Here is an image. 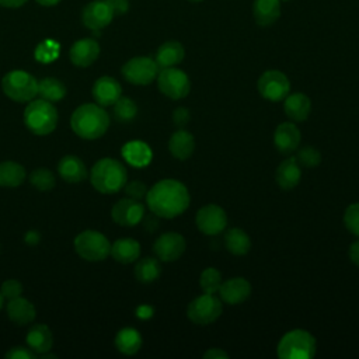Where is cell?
Here are the masks:
<instances>
[{
  "mask_svg": "<svg viewBox=\"0 0 359 359\" xmlns=\"http://www.w3.org/2000/svg\"><path fill=\"white\" fill-rule=\"evenodd\" d=\"M76 252L86 261H104L111 254L109 240L97 230H84L74 238Z\"/></svg>",
  "mask_w": 359,
  "mask_h": 359,
  "instance_id": "7",
  "label": "cell"
},
{
  "mask_svg": "<svg viewBox=\"0 0 359 359\" xmlns=\"http://www.w3.org/2000/svg\"><path fill=\"white\" fill-rule=\"evenodd\" d=\"M219 294L222 302L236 306L245 302L251 294V285L245 278L236 276L222 282L219 287Z\"/></svg>",
  "mask_w": 359,
  "mask_h": 359,
  "instance_id": "16",
  "label": "cell"
},
{
  "mask_svg": "<svg viewBox=\"0 0 359 359\" xmlns=\"http://www.w3.org/2000/svg\"><path fill=\"white\" fill-rule=\"evenodd\" d=\"M137 114L136 102L129 97H119L114 104V118L121 123H128L135 119Z\"/></svg>",
  "mask_w": 359,
  "mask_h": 359,
  "instance_id": "35",
  "label": "cell"
},
{
  "mask_svg": "<svg viewBox=\"0 0 359 359\" xmlns=\"http://www.w3.org/2000/svg\"><path fill=\"white\" fill-rule=\"evenodd\" d=\"M157 215H151V216H143V222H144V229L147 231H154L158 227V220H157Z\"/></svg>",
  "mask_w": 359,
  "mask_h": 359,
  "instance_id": "49",
  "label": "cell"
},
{
  "mask_svg": "<svg viewBox=\"0 0 359 359\" xmlns=\"http://www.w3.org/2000/svg\"><path fill=\"white\" fill-rule=\"evenodd\" d=\"M7 359H35L36 353L28 346H13L6 352Z\"/></svg>",
  "mask_w": 359,
  "mask_h": 359,
  "instance_id": "43",
  "label": "cell"
},
{
  "mask_svg": "<svg viewBox=\"0 0 359 359\" xmlns=\"http://www.w3.org/2000/svg\"><path fill=\"white\" fill-rule=\"evenodd\" d=\"M224 247L233 255H245L251 248L250 236L244 230L233 227L224 234Z\"/></svg>",
  "mask_w": 359,
  "mask_h": 359,
  "instance_id": "32",
  "label": "cell"
},
{
  "mask_svg": "<svg viewBox=\"0 0 359 359\" xmlns=\"http://www.w3.org/2000/svg\"><path fill=\"white\" fill-rule=\"evenodd\" d=\"M276 351L280 359H311L316 355L317 344L309 331L292 330L282 335Z\"/></svg>",
  "mask_w": 359,
  "mask_h": 359,
  "instance_id": "5",
  "label": "cell"
},
{
  "mask_svg": "<svg viewBox=\"0 0 359 359\" xmlns=\"http://www.w3.org/2000/svg\"><path fill=\"white\" fill-rule=\"evenodd\" d=\"M126 180L128 171L125 165L111 157L98 160L90 171L91 185L101 194L119 192L125 187Z\"/></svg>",
  "mask_w": 359,
  "mask_h": 359,
  "instance_id": "3",
  "label": "cell"
},
{
  "mask_svg": "<svg viewBox=\"0 0 359 359\" xmlns=\"http://www.w3.org/2000/svg\"><path fill=\"white\" fill-rule=\"evenodd\" d=\"M121 153H122V157L126 160V163L137 168L146 167L153 157L151 149L149 147L147 143L142 140H130L125 143Z\"/></svg>",
  "mask_w": 359,
  "mask_h": 359,
  "instance_id": "23",
  "label": "cell"
},
{
  "mask_svg": "<svg viewBox=\"0 0 359 359\" xmlns=\"http://www.w3.org/2000/svg\"><path fill=\"white\" fill-rule=\"evenodd\" d=\"M57 111L53 102L46 100H31L24 111V123L29 132L38 136H46L56 129Z\"/></svg>",
  "mask_w": 359,
  "mask_h": 359,
  "instance_id": "4",
  "label": "cell"
},
{
  "mask_svg": "<svg viewBox=\"0 0 359 359\" xmlns=\"http://www.w3.org/2000/svg\"><path fill=\"white\" fill-rule=\"evenodd\" d=\"M22 290H24V287H22V285H21V282L18 279H7V280H4L3 285H1V289H0L1 294L7 300L20 297Z\"/></svg>",
  "mask_w": 359,
  "mask_h": 359,
  "instance_id": "42",
  "label": "cell"
},
{
  "mask_svg": "<svg viewBox=\"0 0 359 359\" xmlns=\"http://www.w3.org/2000/svg\"><path fill=\"white\" fill-rule=\"evenodd\" d=\"M142 344H143V339H142L140 332L132 327H125V328L119 330L115 337L116 349L121 353L128 355V356L137 353L139 349L142 348Z\"/></svg>",
  "mask_w": 359,
  "mask_h": 359,
  "instance_id": "30",
  "label": "cell"
},
{
  "mask_svg": "<svg viewBox=\"0 0 359 359\" xmlns=\"http://www.w3.org/2000/svg\"><path fill=\"white\" fill-rule=\"evenodd\" d=\"M125 194L128 195V198H132V199H136V201H142L143 198H146L147 195V185L142 181H130L128 184H125Z\"/></svg>",
  "mask_w": 359,
  "mask_h": 359,
  "instance_id": "41",
  "label": "cell"
},
{
  "mask_svg": "<svg viewBox=\"0 0 359 359\" xmlns=\"http://www.w3.org/2000/svg\"><path fill=\"white\" fill-rule=\"evenodd\" d=\"M185 56L184 46L177 41H167L157 49L156 53V63L160 69L164 67H174L182 62Z\"/></svg>",
  "mask_w": 359,
  "mask_h": 359,
  "instance_id": "28",
  "label": "cell"
},
{
  "mask_svg": "<svg viewBox=\"0 0 359 359\" xmlns=\"http://www.w3.org/2000/svg\"><path fill=\"white\" fill-rule=\"evenodd\" d=\"M300 129L293 122H282L273 133V144L282 154H290L300 144Z\"/></svg>",
  "mask_w": 359,
  "mask_h": 359,
  "instance_id": "18",
  "label": "cell"
},
{
  "mask_svg": "<svg viewBox=\"0 0 359 359\" xmlns=\"http://www.w3.org/2000/svg\"><path fill=\"white\" fill-rule=\"evenodd\" d=\"M109 3L114 7L115 15L116 14H123V13L128 11V7H129V1L128 0H109Z\"/></svg>",
  "mask_w": 359,
  "mask_h": 359,
  "instance_id": "47",
  "label": "cell"
},
{
  "mask_svg": "<svg viewBox=\"0 0 359 359\" xmlns=\"http://www.w3.org/2000/svg\"><path fill=\"white\" fill-rule=\"evenodd\" d=\"M27 0H0V6L7 7V8H17L22 6Z\"/></svg>",
  "mask_w": 359,
  "mask_h": 359,
  "instance_id": "50",
  "label": "cell"
},
{
  "mask_svg": "<svg viewBox=\"0 0 359 359\" xmlns=\"http://www.w3.org/2000/svg\"><path fill=\"white\" fill-rule=\"evenodd\" d=\"M70 126L79 137L95 140L109 128V115L101 105L87 102L73 111Z\"/></svg>",
  "mask_w": 359,
  "mask_h": 359,
  "instance_id": "2",
  "label": "cell"
},
{
  "mask_svg": "<svg viewBox=\"0 0 359 359\" xmlns=\"http://www.w3.org/2000/svg\"><path fill=\"white\" fill-rule=\"evenodd\" d=\"M146 202L151 213L163 219H174L188 209L191 196L181 181L167 178L156 182L147 191Z\"/></svg>",
  "mask_w": 359,
  "mask_h": 359,
  "instance_id": "1",
  "label": "cell"
},
{
  "mask_svg": "<svg viewBox=\"0 0 359 359\" xmlns=\"http://www.w3.org/2000/svg\"><path fill=\"white\" fill-rule=\"evenodd\" d=\"M252 14L258 25H272L280 15V0H254Z\"/></svg>",
  "mask_w": 359,
  "mask_h": 359,
  "instance_id": "27",
  "label": "cell"
},
{
  "mask_svg": "<svg viewBox=\"0 0 359 359\" xmlns=\"http://www.w3.org/2000/svg\"><path fill=\"white\" fill-rule=\"evenodd\" d=\"M25 181V168L17 161L0 163V187L15 188Z\"/></svg>",
  "mask_w": 359,
  "mask_h": 359,
  "instance_id": "31",
  "label": "cell"
},
{
  "mask_svg": "<svg viewBox=\"0 0 359 359\" xmlns=\"http://www.w3.org/2000/svg\"><path fill=\"white\" fill-rule=\"evenodd\" d=\"M158 90L171 100L185 98L191 91V81L185 72L174 67H164L157 74Z\"/></svg>",
  "mask_w": 359,
  "mask_h": 359,
  "instance_id": "9",
  "label": "cell"
},
{
  "mask_svg": "<svg viewBox=\"0 0 359 359\" xmlns=\"http://www.w3.org/2000/svg\"><path fill=\"white\" fill-rule=\"evenodd\" d=\"M59 56V43L52 39H45L41 42L35 50V57L41 63H50Z\"/></svg>",
  "mask_w": 359,
  "mask_h": 359,
  "instance_id": "38",
  "label": "cell"
},
{
  "mask_svg": "<svg viewBox=\"0 0 359 359\" xmlns=\"http://www.w3.org/2000/svg\"><path fill=\"white\" fill-rule=\"evenodd\" d=\"M7 316L17 325H27L34 321L36 316V310L29 300L20 296L8 300Z\"/></svg>",
  "mask_w": 359,
  "mask_h": 359,
  "instance_id": "24",
  "label": "cell"
},
{
  "mask_svg": "<svg viewBox=\"0 0 359 359\" xmlns=\"http://www.w3.org/2000/svg\"><path fill=\"white\" fill-rule=\"evenodd\" d=\"M122 76L135 86H147L157 79L160 67L149 56H136L122 66Z\"/></svg>",
  "mask_w": 359,
  "mask_h": 359,
  "instance_id": "10",
  "label": "cell"
},
{
  "mask_svg": "<svg viewBox=\"0 0 359 359\" xmlns=\"http://www.w3.org/2000/svg\"><path fill=\"white\" fill-rule=\"evenodd\" d=\"M189 1H202V0H189Z\"/></svg>",
  "mask_w": 359,
  "mask_h": 359,
  "instance_id": "53",
  "label": "cell"
},
{
  "mask_svg": "<svg viewBox=\"0 0 359 359\" xmlns=\"http://www.w3.org/2000/svg\"><path fill=\"white\" fill-rule=\"evenodd\" d=\"M57 172L63 181L70 184L81 182L88 177V171L83 160L73 154H66L59 160Z\"/></svg>",
  "mask_w": 359,
  "mask_h": 359,
  "instance_id": "20",
  "label": "cell"
},
{
  "mask_svg": "<svg viewBox=\"0 0 359 359\" xmlns=\"http://www.w3.org/2000/svg\"><path fill=\"white\" fill-rule=\"evenodd\" d=\"M195 223L199 231H202L203 234L216 236L226 229L227 215L222 206L209 203L198 210L195 216Z\"/></svg>",
  "mask_w": 359,
  "mask_h": 359,
  "instance_id": "12",
  "label": "cell"
},
{
  "mask_svg": "<svg viewBox=\"0 0 359 359\" xmlns=\"http://www.w3.org/2000/svg\"><path fill=\"white\" fill-rule=\"evenodd\" d=\"M344 223L349 233L359 237V202L351 203L344 213Z\"/></svg>",
  "mask_w": 359,
  "mask_h": 359,
  "instance_id": "40",
  "label": "cell"
},
{
  "mask_svg": "<svg viewBox=\"0 0 359 359\" xmlns=\"http://www.w3.org/2000/svg\"><path fill=\"white\" fill-rule=\"evenodd\" d=\"M3 303H4V296H3L1 292H0V310H1V307H3Z\"/></svg>",
  "mask_w": 359,
  "mask_h": 359,
  "instance_id": "52",
  "label": "cell"
},
{
  "mask_svg": "<svg viewBox=\"0 0 359 359\" xmlns=\"http://www.w3.org/2000/svg\"><path fill=\"white\" fill-rule=\"evenodd\" d=\"M223 311L222 299L210 293H203L195 297L187 309L188 318L198 325H208L215 323Z\"/></svg>",
  "mask_w": 359,
  "mask_h": 359,
  "instance_id": "8",
  "label": "cell"
},
{
  "mask_svg": "<svg viewBox=\"0 0 359 359\" xmlns=\"http://www.w3.org/2000/svg\"><path fill=\"white\" fill-rule=\"evenodd\" d=\"M135 278L142 283H151L157 280L161 275V265L158 258L146 257L136 262L135 265Z\"/></svg>",
  "mask_w": 359,
  "mask_h": 359,
  "instance_id": "33",
  "label": "cell"
},
{
  "mask_svg": "<svg viewBox=\"0 0 359 359\" xmlns=\"http://www.w3.org/2000/svg\"><path fill=\"white\" fill-rule=\"evenodd\" d=\"M189 121H191V114H189L188 108L178 107L172 111V122L180 129H184L189 123Z\"/></svg>",
  "mask_w": 359,
  "mask_h": 359,
  "instance_id": "44",
  "label": "cell"
},
{
  "mask_svg": "<svg viewBox=\"0 0 359 359\" xmlns=\"http://www.w3.org/2000/svg\"><path fill=\"white\" fill-rule=\"evenodd\" d=\"M302 178V168L296 157L285 158L276 168L275 180L283 191H290L299 185Z\"/></svg>",
  "mask_w": 359,
  "mask_h": 359,
  "instance_id": "21",
  "label": "cell"
},
{
  "mask_svg": "<svg viewBox=\"0 0 359 359\" xmlns=\"http://www.w3.org/2000/svg\"><path fill=\"white\" fill-rule=\"evenodd\" d=\"M168 150L178 160H188L195 150V139L191 132L180 129L174 132L168 140Z\"/></svg>",
  "mask_w": 359,
  "mask_h": 359,
  "instance_id": "25",
  "label": "cell"
},
{
  "mask_svg": "<svg viewBox=\"0 0 359 359\" xmlns=\"http://www.w3.org/2000/svg\"><path fill=\"white\" fill-rule=\"evenodd\" d=\"M296 160L307 168H314L321 163V153L313 146H304L299 150Z\"/></svg>",
  "mask_w": 359,
  "mask_h": 359,
  "instance_id": "39",
  "label": "cell"
},
{
  "mask_svg": "<svg viewBox=\"0 0 359 359\" xmlns=\"http://www.w3.org/2000/svg\"><path fill=\"white\" fill-rule=\"evenodd\" d=\"M349 259L356 265L359 266V240L353 241L351 245H349Z\"/></svg>",
  "mask_w": 359,
  "mask_h": 359,
  "instance_id": "48",
  "label": "cell"
},
{
  "mask_svg": "<svg viewBox=\"0 0 359 359\" xmlns=\"http://www.w3.org/2000/svg\"><path fill=\"white\" fill-rule=\"evenodd\" d=\"M66 86L55 77H45L38 81V95L49 102H59L66 97Z\"/></svg>",
  "mask_w": 359,
  "mask_h": 359,
  "instance_id": "34",
  "label": "cell"
},
{
  "mask_svg": "<svg viewBox=\"0 0 359 359\" xmlns=\"http://www.w3.org/2000/svg\"><path fill=\"white\" fill-rule=\"evenodd\" d=\"M115 17V11L109 0H95L83 8V22L90 29H101L107 27L112 18Z\"/></svg>",
  "mask_w": 359,
  "mask_h": 359,
  "instance_id": "15",
  "label": "cell"
},
{
  "mask_svg": "<svg viewBox=\"0 0 359 359\" xmlns=\"http://www.w3.org/2000/svg\"><path fill=\"white\" fill-rule=\"evenodd\" d=\"M27 345L36 355L49 352L53 345V335L49 327L45 324H34L27 332Z\"/></svg>",
  "mask_w": 359,
  "mask_h": 359,
  "instance_id": "26",
  "label": "cell"
},
{
  "mask_svg": "<svg viewBox=\"0 0 359 359\" xmlns=\"http://www.w3.org/2000/svg\"><path fill=\"white\" fill-rule=\"evenodd\" d=\"M3 93L15 102H29L38 94L36 79L24 70H11L1 79Z\"/></svg>",
  "mask_w": 359,
  "mask_h": 359,
  "instance_id": "6",
  "label": "cell"
},
{
  "mask_svg": "<svg viewBox=\"0 0 359 359\" xmlns=\"http://www.w3.org/2000/svg\"><path fill=\"white\" fill-rule=\"evenodd\" d=\"M122 95V87L118 80L111 76H102L93 86V98L101 107H109Z\"/></svg>",
  "mask_w": 359,
  "mask_h": 359,
  "instance_id": "17",
  "label": "cell"
},
{
  "mask_svg": "<svg viewBox=\"0 0 359 359\" xmlns=\"http://www.w3.org/2000/svg\"><path fill=\"white\" fill-rule=\"evenodd\" d=\"M283 111L285 114L294 122H303L309 118L311 111V101L303 93L287 94L283 100Z\"/></svg>",
  "mask_w": 359,
  "mask_h": 359,
  "instance_id": "22",
  "label": "cell"
},
{
  "mask_svg": "<svg viewBox=\"0 0 359 359\" xmlns=\"http://www.w3.org/2000/svg\"><path fill=\"white\" fill-rule=\"evenodd\" d=\"M187 248L185 238L177 231H167L158 236L153 244L156 257L163 262L177 261Z\"/></svg>",
  "mask_w": 359,
  "mask_h": 359,
  "instance_id": "13",
  "label": "cell"
},
{
  "mask_svg": "<svg viewBox=\"0 0 359 359\" xmlns=\"http://www.w3.org/2000/svg\"><path fill=\"white\" fill-rule=\"evenodd\" d=\"M60 0H36V3H39L41 6H45V7H52V6H56Z\"/></svg>",
  "mask_w": 359,
  "mask_h": 359,
  "instance_id": "51",
  "label": "cell"
},
{
  "mask_svg": "<svg viewBox=\"0 0 359 359\" xmlns=\"http://www.w3.org/2000/svg\"><path fill=\"white\" fill-rule=\"evenodd\" d=\"M205 359H226L229 358V353L220 348H210L203 353Z\"/></svg>",
  "mask_w": 359,
  "mask_h": 359,
  "instance_id": "45",
  "label": "cell"
},
{
  "mask_svg": "<svg viewBox=\"0 0 359 359\" xmlns=\"http://www.w3.org/2000/svg\"><path fill=\"white\" fill-rule=\"evenodd\" d=\"M144 206L140 201L132 198L119 199L111 209L112 220L125 227H133L143 220Z\"/></svg>",
  "mask_w": 359,
  "mask_h": 359,
  "instance_id": "14",
  "label": "cell"
},
{
  "mask_svg": "<svg viewBox=\"0 0 359 359\" xmlns=\"http://www.w3.org/2000/svg\"><path fill=\"white\" fill-rule=\"evenodd\" d=\"M199 285H201V289L203 290V293H210V294L217 293L219 287L222 285L220 272L213 266L205 268L199 276Z\"/></svg>",
  "mask_w": 359,
  "mask_h": 359,
  "instance_id": "37",
  "label": "cell"
},
{
  "mask_svg": "<svg viewBox=\"0 0 359 359\" xmlns=\"http://www.w3.org/2000/svg\"><path fill=\"white\" fill-rule=\"evenodd\" d=\"M111 255L121 264H132L140 257V244L135 238H119L111 244Z\"/></svg>",
  "mask_w": 359,
  "mask_h": 359,
  "instance_id": "29",
  "label": "cell"
},
{
  "mask_svg": "<svg viewBox=\"0 0 359 359\" xmlns=\"http://www.w3.org/2000/svg\"><path fill=\"white\" fill-rule=\"evenodd\" d=\"M258 91L268 101H283L290 91L287 76L279 70H266L258 79Z\"/></svg>",
  "mask_w": 359,
  "mask_h": 359,
  "instance_id": "11",
  "label": "cell"
},
{
  "mask_svg": "<svg viewBox=\"0 0 359 359\" xmlns=\"http://www.w3.org/2000/svg\"><path fill=\"white\" fill-rule=\"evenodd\" d=\"M153 313H154V309L149 304H142L136 309V316L140 320H147V318L153 317Z\"/></svg>",
  "mask_w": 359,
  "mask_h": 359,
  "instance_id": "46",
  "label": "cell"
},
{
  "mask_svg": "<svg viewBox=\"0 0 359 359\" xmlns=\"http://www.w3.org/2000/svg\"><path fill=\"white\" fill-rule=\"evenodd\" d=\"M28 180H29V184L34 188H36L38 191H42V192L53 189V187L56 184L53 172L49 168H45V167H39V168L32 170Z\"/></svg>",
  "mask_w": 359,
  "mask_h": 359,
  "instance_id": "36",
  "label": "cell"
},
{
  "mask_svg": "<svg viewBox=\"0 0 359 359\" xmlns=\"http://www.w3.org/2000/svg\"><path fill=\"white\" fill-rule=\"evenodd\" d=\"M100 55V45L91 38H83L76 41L69 52L70 60L74 66L87 67L93 65Z\"/></svg>",
  "mask_w": 359,
  "mask_h": 359,
  "instance_id": "19",
  "label": "cell"
}]
</instances>
